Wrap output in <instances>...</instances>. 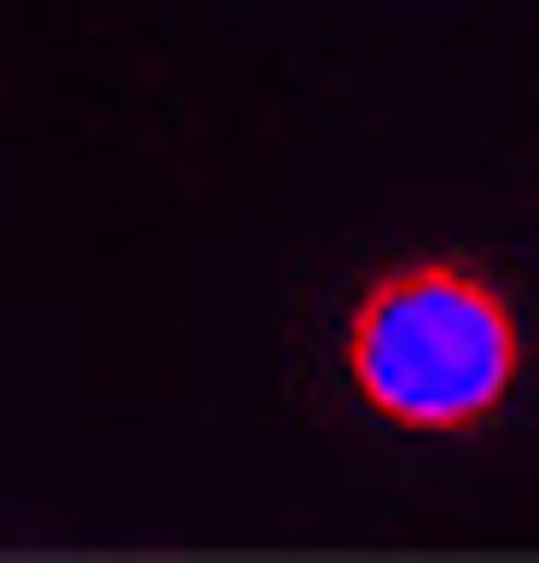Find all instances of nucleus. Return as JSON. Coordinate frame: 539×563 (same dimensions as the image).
<instances>
[{
  "instance_id": "nucleus-1",
  "label": "nucleus",
  "mask_w": 539,
  "mask_h": 563,
  "mask_svg": "<svg viewBox=\"0 0 539 563\" xmlns=\"http://www.w3.org/2000/svg\"><path fill=\"white\" fill-rule=\"evenodd\" d=\"M515 307L466 257H405L381 269L343 319V367L393 429H479L503 393H515Z\"/></svg>"
}]
</instances>
